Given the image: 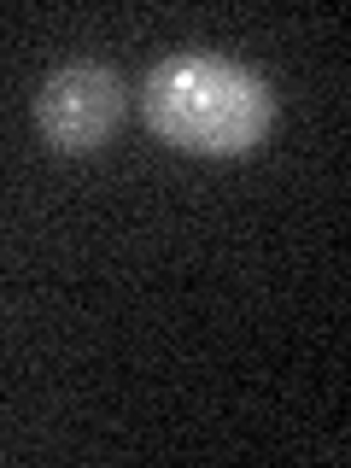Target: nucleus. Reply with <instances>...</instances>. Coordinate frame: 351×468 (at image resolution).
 <instances>
[{
  "mask_svg": "<svg viewBox=\"0 0 351 468\" xmlns=\"http://www.w3.org/2000/svg\"><path fill=\"white\" fill-rule=\"evenodd\" d=\"M141 112L158 141L205 158H240L270 135L275 88L229 53H165L141 82Z\"/></svg>",
  "mask_w": 351,
  "mask_h": 468,
  "instance_id": "1",
  "label": "nucleus"
},
{
  "mask_svg": "<svg viewBox=\"0 0 351 468\" xmlns=\"http://www.w3.org/2000/svg\"><path fill=\"white\" fill-rule=\"evenodd\" d=\"M123 77L94 58H70L36 88V129L53 153H94L123 123Z\"/></svg>",
  "mask_w": 351,
  "mask_h": 468,
  "instance_id": "2",
  "label": "nucleus"
}]
</instances>
